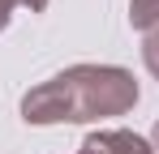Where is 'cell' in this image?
Instances as JSON below:
<instances>
[{
  "label": "cell",
  "instance_id": "6",
  "mask_svg": "<svg viewBox=\"0 0 159 154\" xmlns=\"http://www.w3.org/2000/svg\"><path fill=\"white\" fill-rule=\"evenodd\" d=\"M17 4L30 9V13H43V9H48V0H13V9H17Z\"/></svg>",
  "mask_w": 159,
  "mask_h": 154
},
{
  "label": "cell",
  "instance_id": "4",
  "mask_svg": "<svg viewBox=\"0 0 159 154\" xmlns=\"http://www.w3.org/2000/svg\"><path fill=\"white\" fill-rule=\"evenodd\" d=\"M142 60H146V69H151V77L159 81V30H151V34L142 39Z\"/></svg>",
  "mask_w": 159,
  "mask_h": 154
},
{
  "label": "cell",
  "instance_id": "7",
  "mask_svg": "<svg viewBox=\"0 0 159 154\" xmlns=\"http://www.w3.org/2000/svg\"><path fill=\"white\" fill-rule=\"evenodd\" d=\"M151 146H155V154H159V120H155V133H151Z\"/></svg>",
  "mask_w": 159,
  "mask_h": 154
},
{
  "label": "cell",
  "instance_id": "1",
  "mask_svg": "<svg viewBox=\"0 0 159 154\" xmlns=\"http://www.w3.org/2000/svg\"><path fill=\"white\" fill-rule=\"evenodd\" d=\"M138 81L120 64H69L22 94L26 124H90L138 107Z\"/></svg>",
  "mask_w": 159,
  "mask_h": 154
},
{
  "label": "cell",
  "instance_id": "5",
  "mask_svg": "<svg viewBox=\"0 0 159 154\" xmlns=\"http://www.w3.org/2000/svg\"><path fill=\"white\" fill-rule=\"evenodd\" d=\"M13 22V0H0V30Z\"/></svg>",
  "mask_w": 159,
  "mask_h": 154
},
{
  "label": "cell",
  "instance_id": "3",
  "mask_svg": "<svg viewBox=\"0 0 159 154\" xmlns=\"http://www.w3.org/2000/svg\"><path fill=\"white\" fill-rule=\"evenodd\" d=\"M129 26L133 30H159V0H129Z\"/></svg>",
  "mask_w": 159,
  "mask_h": 154
},
{
  "label": "cell",
  "instance_id": "2",
  "mask_svg": "<svg viewBox=\"0 0 159 154\" xmlns=\"http://www.w3.org/2000/svg\"><path fill=\"white\" fill-rule=\"evenodd\" d=\"M78 154H155V146L129 128H99L78 146Z\"/></svg>",
  "mask_w": 159,
  "mask_h": 154
}]
</instances>
